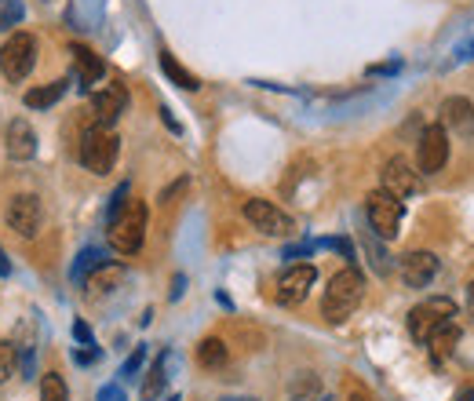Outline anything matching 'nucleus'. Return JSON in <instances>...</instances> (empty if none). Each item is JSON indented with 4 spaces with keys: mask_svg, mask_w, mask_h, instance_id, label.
I'll return each instance as SVG.
<instances>
[{
    "mask_svg": "<svg viewBox=\"0 0 474 401\" xmlns=\"http://www.w3.org/2000/svg\"><path fill=\"white\" fill-rule=\"evenodd\" d=\"M223 401H259V397H223Z\"/></svg>",
    "mask_w": 474,
    "mask_h": 401,
    "instance_id": "obj_42",
    "label": "nucleus"
},
{
    "mask_svg": "<svg viewBox=\"0 0 474 401\" xmlns=\"http://www.w3.org/2000/svg\"><path fill=\"white\" fill-rule=\"evenodd\" d=\"M125 281V266H117V263H102L88 281H85V289H88V299H95V296H106V292H113L117 285Z\"/></svg>",
    "mask_w": 474,
    "mask_h": 401,
    "instance_id": "obj_17",
    "label": "nucleus"
},
{
    "mask_svg": "<svg viewBox=\"0 0 474 401\" xmlns=\"http://www.w3.org/2000/svg\"><path fill=\"white\" fill-rule=\"evenodd\" d=\"M456 343H460V329H456V321H449V325H442L438 332L427 340V350H430L434 361H445L456 350Z\"/></svg>",
    "mask_w": 474,
    "mask_h": 401,
    "instance_id": "obj_19",
    "label": "nucleus"
},
{
    "mask_svg": "<svg viewBox=\"0 0 474 401\" xmlns=\"http://www.w3.org/2000/svg\"><path fill=\"white\" fill-rule=\"evenodd\" d=\"M314 252V245H292V249H285V259H299V256H310Z\"/></svg>",
    "mask_w": 474,
    "mask_h": 401,
    "instance_id": "obj_36",
    "label": "nucleus"
},
{
    "mask_svg": "<svg viewBox=\"0 0 474 401\" xmlns=\"http://www.w3.org/2000/svg\"><path fill=\"white\" fill-rule=\"evenodd\" d=\"M15 365H19V357H15V347L0 340V383L15 376Z\"/></svg>",
    "mask_w": 474,
    "mask_h": 401,
    "instance_id": "obj_27",
    "label": "nucleus"
},
{
    "mask_svg": "<svg viewBox=\"0 0 474 401\" xmlns=\"http://www.w3.org/2000/svg\"><path fill=\"white\" fill-rule=\"evenodd\" d=\"M322 245H325V249H336L343 259H354V245H350L347 237H329V241H322Z\"/></svg>",
    "mask_w": 474,
    "mask_h": 401,
    "instance_id": "obj_30",
    "label": "nucleus"
},
{
    "mask_svg": "<svg viewBox=\"0 0 474 401\" xmlns=\"http://www.w3.org/2000/svg\"><path fill=\"white\" fill-rule=\"evenodd\" d=\"M442 128L445 132H453V135H460V139H470L474 135V102L470 99H463V95H449L445 102H442Z\"/></svg>",
    "mask_w": 474,
    "mask_h": 401,
    "instance_id": "obj_12",
    "label": "nucleus"
},
{
    "mask_svg": "<svg viewBox=\"0 0 474 401\" xmlns=\"http://www.w3.org/2000/svg\"><path fill=\"white\" fill-rule=\"evenodd\" d=\"M183 285H186V281H183V274H179V277H176V289H172V299H179V296H183Z\"/></svg>",
    "mask_w": 474,
    "mask_h": 401,
    "instance_id": "obj_40",
    "label": "nucleus"
},
{
    "mask_svg": "<svg viewBox=\"0 0 474 401\" xmlns=\"http://www.w3.org/2000/svg\"><path fill=\"white\" fill-rule=\"evenodd\" d=\"M161 120H165V125H168V128H172V132H176V135H179V132H183V128H179V120H176V117H172V110H168V106H161Z\"/></svg>",
    "mask_w": 474,
    "mask_h": 401,
    "instance_id": "obj_37",
    "label": "nucleus"
},
{
    "mask_svg": "<svg viewBox=\"0 0 474 401\" xmlns=\"http://www.w3.org/2000/svg\"><path fill=\"white\" fill-rule=\"evenodd\" d=\"M434 274H438V256L434 252H409L402 259V281L409 289H427Z\"/></svg>",
    "mask_w": 474,
    "mask_h": 401,
    "instance_id": "obj_15",
    "label": "nucleus"
},
{
    "mask_svg": "<svg viewBox=\"0 0 474 401\" xmlns=\"http://www.w3.org/2000/svg\"><path fill=\"white\" fill-rule=\"evenodd\" d=\"M456 401H474V390H463V394H460Z\"/></svg>",
    "mask_w": 474,
    "mask_h": 401,
    "instance_id": "obj_41",
    "label": "nucleus"
},
{
    "mask_svg": "<svg viewBox=\"0 0 474 401\" xmlns=\"http://www.w3.org/2000/svg\"><path fill=\"white\" fill-rule=\"evenodd\" d=\"M92 110H95V120H99V125L110 128L113 120L128 110V92H125L121 85H106V88H99V92L92 95Z\"/></svg>",
    "mask_w": 474,
    "mask_h": 401,
    "instance_id": "obj_14",
    "label": "nucleus"
},
{
    "mask_svg": "<svg viewBox=\"0 0 474 401\" xmlns=\"http://www.w3.org/2000/svg\"><path fill=\"white\" fill-rule=\"evenodd\" d=\"M365 212H369L372 233L383 237V241H390L394 233H398V226H402L405 205H402V200L394 197V193H387V190H372V193L365 197Z\"/></svg>",
    "mask_w": 474,
    "mask_h": 401,
    "instance_id": "obj_5",
    "label": "nucleus"
},
{
    "mask_svg": "<svg viewBox=\"0 0 474 401\" xmlns=\"http://www.w3.org/2000/svg\"><path fill=\"white\" fill-rule=\"evenodd\" d=\"M102 263H110L102 249H85L81 256L73 259V266H69V277L77 281V285H85V281H88V277H92V274H95Z\"/></svg>",
    "mask_w": 474,
    "mask_h": 401,
    "instance_id": "obj_20",
    "label": "nucleus"
},
{
    "mask_svg": "<svg viewBox=\"0 0 474 401\" xmlns=\"http://www.w3.org/2000/svg\"><path fill=\"white\" fill-rule=\"evenodd\" d=\"M183 190H186V179H179V183H172V186H168V190L161 193V205H168V200H176V197H179Z\"/></svg>",
    "mask_w": 474,
    "mask_h": 401,
    "instance_id": "obj_34",
    "label": "nucleus"
},
{
    "mask_svg": "<svg viewBox=\"0 0 474 401\" xmlns=\"http://www.w3.org/2000/svg\"><path fill=\"white\" fill-rule=\"evenodd\" d=\"M37 62V40L29 33H12L0 45V73L8 80H22Z\"/></svg>",
    "mask_w": 474,
    "mask_h": 401,
    "instance_id": "obj_6",
    "label": "nucleus"
},
{
    "mask_svg": "<svg viewBox=\"0 0 474 401\" xmlns=\"http://www.w3.org/2000/svg\"><path fill=\"white\" fill-rule=\"evenodd\" d=\"M350 401H372V397H369V394H365L358 383H350Z\"/></svg>",
    "mask_w": 474,
    "mask_h": 401,
    "instance_id": "obj_38",
    "label": "nucleus"
},
{
    "mask_svg": "<svg viewBox=\"0 0 474 401\" xmlns=\"http://www.w3.org/2000/svg\"><path fill=\"white\" fill-rule=\"evenodd\" d=\"M95 357H99V350H77V354H73V361H77V365H92Z\"/></svg>",
    "mask_w": 474,
    "mask_h": 401,
    "instance_id": "obj_35",
    "label": "nucleus"
},
{
    "mask_svg": "<svg viewBox=\"0 0 474 401\" xmlns=\"http://www.w3.org/2000/svg\"><path fill=\"white\" fill-rule=\"evenodd\" d=\"M128 200H132V183H121V186L113 190V197H110V212H106V216H110V223L128 209Z\"/></svg>",
    "mask_w": 474,
    "mask_h": 401,
    "instance_id": "obj_26",
    "label": "nucleus"
},
{
    "mask_svg": "<svg viewBox=\"0 0 474 401\" xmlns=\"http://www.w3.org/2000/svg\"><path fill=\"white\" fill-rule=\"evenodd\" d=\"M22 15H26L22 0H0V33L12 29V26H19V22H22Z\"/></svg>",
    "mask_w": 474,
    "mask_h": 401,
    "instance_id": "obj_25",
    "label": "nucleus"
},
{
    "mask_svg": "<svg viewBox=\"0 0 474 401\" xmlns=\"http://www.w3.org/2000/svg\"><path fill=\"white\" fill-rule=\"evenodd\" d=\"M365 296V277L358 266H343L325 289V299H322V314L325 321H332V325H339V321H347L354 310H358Z\"/></svg>",
    "mask_w": 474,
    "mask_h": 401,
    "instance_id": "obj_1",
    "label": "nucleus"
},
{
    "mask_svg": "<svg viewBox=\"0 0 474 401\" xmlns=\"http://www.w3.org/2000/svg\"><path fill=\"white\" fill-rule=\"evenodd\" d=\"M467 296H470V307H474V281H470V289H467Z\"/></svg>",
    "mask_w": 474,
    "mask_h": 401,
    "instance_id": "obj_44",
    "label": "nucleus"
},
{
    "mask_svg": "<svg viewBox=\"0 0 474 401\" xmlns=\"http://www.w3.org/2000/svg\"><path fill=\"white\" fill-rule=\"evenodd\" d=\"M245 219L259 230V233H270V237H289L296 230L292 216H285L274 200H263V197H252L245 200Z\"/></svg>",
    "mask_w": 474,
    "mask_h": 401,
    "instance_id": "obj_8",
    "label": "nucleus"
},
{
    "mask_svg": "<svg viewBox=\"0 0 474 401\" xmlns=\"http://www.w3.org/2000/svg\"><path fill=\"white\" fill-rule=\"evenodd\" d=\"M453 317H456V303H453V299L430 296L427 303H420V307L409 310V336H413L416 343H427L442 325H449Z\"/></svg>",
    "mask_w": 474,
    "mask_h": 401,
    "instance_id": "obj_3",
    "label": "nucleus"
},
{
    "mask_svg": "<svg viewBox=\"0 0 474 401\" xmlns=\"http://www.w3.org/2000/svg\"><path fill=\"white\" fill-rule=\"evenodd\" d=\"M165 372H168V354H157V361H153L150 372H146V383H143V397H146V401H153L157 394L165 390V383H168Z\"/></svg>",
    "mask_w": 474,
    "mask_h": 401,
    "instance_id": "obj_23",
    "label": "nucleus"
},
{
    "mask_svg": "<svg viewBox=\"0 0 474 401\" xmlns=\"http://www.w3.org/2000/svg\"><path fill=\"white\" fill-rule=\"evenodd\" d=\"M449 160V132L442 125H430L420 132V143H416V165L423 176H434L442 172Z\"/></svg>",
    "mask_w": 474,
    "mask_h": 401,
    "instance_id": "obj_7",
    "label": "nucleus"
},
{
    "mask_svg": "<svg viewBox=\"0 0 474 401\" xmlns=\"http://www.w3.org/2000/svg\"><path fill=\"white\" fill-rule=\"evenodd\" d=\"M161 70H165V77L172 80V85H179V88H186V92H197V88H201V80H197L186 66H179L172 52H161Z\"/></svg>",
    "mask_w": 474,
    "mask_h": 401,
    "instance_id": "obj_22",
    "label": "nucleus"
},
{
    "mask_svg": "<svg viewBox=\"0 0 474 401\" xmlns=\"http://www.w3.org/2000/svg\"><path fill=\"white\" fill-rule=\"evenodd\" d=\"M12 274V263H8V256H4V249H0V277H8Z\"/></svg>",
    "mask_w": 474,
    "mask_h": 401,
    "instance_id": "obj_39",
    "label": "nucleus"
},
{
    "mask_svg": "<svg viewBox=\"0 0 474 401\" xmlns=\"http://www.w3.org/2000/svg\"><path fill=\"white\" fill-rule=\"evenodd\" d=\"M8 226L22 237H33L37 230H41V200H37L33 193H19L8 200Z\"/></svg>",
    "mask_w": 474,
    "mask_h": 401,
    "instance_id": "obj_11",
    "label": "nucleus"
},
{
    "mask_svg": "<svg viewBox=\"0 0 474 401\" xmlns=\"http://www.w3.org/2000/svg\"><path fill=\"white\" fill-rule=\"evenodd\" d=\"M41 401H69V390H66V383H62L59 372H48L41 380Z\"/></svg>",
    "mask_w": 474,
    "mask_h": 401,
    "instance_id": "obj_24",
    "label": "nucleus"
},
{
    "mask_svg": "<svg viewBox=\"0 0 474 401\" xmlns=\"http://www.w3.org/2000/svg\"><path fill=\"white\" fill-rule=\"evenodd\" d=\"M69 59H73V73H77V85L85 92H95V85L106 77L102 59L88 48V45H69Z\"/></svg>",
    "mask_w": 474,
    "mask_h": 401,
    "instance_id": "obj_13",
    "label": "nucleus"
},
{
    "mask_svg": "<svg viewBox=\"0 0 474 401\" xmlns=\"http://www.w3.org/2000/svg\"><path fill=\"white\" fill-rule=\"evenodd\" d=\"M226 357H230V350L219 336H208V340L197 343V361H201V369H223Z\"/></svg>",
    "mask_w": 474,
    "mask_h": 401,
    "instance_id": "obj_21",
    "label": "nucleus"
},
{
    "mask_svg": "<svg viewBox=\"0 0 474 401\" xmlns=\"http://www.w3.org/2000/svg\"><path fill=\"white\" fill-rule=\"evenodd\" d=\"M73 336H77V343H85V347H92V329L85 325V321H77V325H73Z\"/></svg>",
    "mask_w": 474,
    "mask_h": 401,
    "instance_id": "obj_32",
    "label": "nucleus"
},
{
    "mask_svg": "<svg viewBox=\"0 0 474 401\" xmlns=\"http://www.w3.org/2000/svg\"><path fill=\"white\" fill-rule=\"evenodd\" d=\"M66 88H69V80H52V85H41V88H33V92H26V106L29 110H48V106H55L62 95H66Z\"/></svg>",
    "mask_w": 474,
    "mask_h": 401,
    "instance_id": "obj_18",
    "label": "nucleus"
},
{
    "mask_svg": "<svg viewBox=\"0 0 474 401\" xmlns=\"http://www.w3.org/2000/svg\"><path fill=\"white\" fill-rule=\"evenodd\" d=\"M365 249H369V259H372V266H376V274H387L390 270V263H387V256H383V249L372 241V233L365 237Z\"/></svg>",
    "mask_w": 474,
    "mask_h": 401,
    "instance_id": "obj_28",
    "label": "nucleus"
},
{
    "mask_svg": "<svg viewBox=\"0 0 474 401\" xmlns=\"http://www.w3.org/2000/svg\"><path fill=\"white\" fill-rule=\"evenodd\" d=\"M117 150H121V146H117V135L110 128L95 125V128H88L81 135V165L88 172H95V176H106L117 165Z\"/></svg>",
    "mask_w": 474,
    "mask_h": 401,
    "instance_id": "obj_4",
    "label": "nucleus"
},
{
    "mask_svg": "<svg viewBox=\"0 0 474 401\" xmlns=\"http://www.w3.org/2000/svg\"><path fill=\"white\" fill-rule=\"evenodd\" d=\"M314 281H318V270H314L310 263H292L282 277H278V303L282 307H299L306 296H310V289H314Z\"/></svg>",
    "mask_w": 474,
    "mask_h": 401,
    "instance_id": "obj_9",
    "label": "nucleus"
},
{
    "mask_svg": "<svg viewBox=\"0 0 474 401\" xmlns=\"http://www.w3.org/2000/svg\"><path fill=\"white\" fill-rule=\"evenodd\" d=\"M4 150H8L12 160H29V157L37 153V135H33V128L26 125L22 117L8 125V132H4Z\"/></svg>",
    "mask_w": 474,
    "mask_h": 401,
    "instance_id": "obj_16",
    "label": "nucleus"
},
{
    "mask_svg": "<svg viewBox=\"0 0 474 401\" xmlns=\"http://www.w3.org/2000/svg\"><path fill=\"white\" fill-rule=\"evenodd\" d=\"M143 361H146V347H135V350H132V357L121 365V376H125V380H132V376L143 369Z\"/></svg>",
    "mask_w": 474,
    "mask_h": 401,
    "instance_id": "obj_29",
    "label": "nucleus"
},
{
    "mask_svg": "<svg viewBox=\"0 0 474 401\" xmlns=\"http://www.w3.org/2000/svg\"><path fill=\"white\" fill-rule=\"evenodd\" d=\"M146 241V205L143 200H128V209L110 223V249L121 256H135Z\"/></svg>",
    "mask_w": 474,
    "mask_h": 401,
    "instance_id": "obj_2",
    "label": "nucleus"
},
{
    "mask_svg": "<svg viewBox=\"0 0 474 401\" xmlns=\"http://www.w3.org/2000/svg\"><path fill=\"white\" fill-rule=\"evenodd\" d=\"M463 59H474V45H470V48H463Z\"/></svg>",
    "mask_w": 474,
    "mask_h": 401,
    "instance_id": "obj_43",
    "label": "nucleus"
},
{
    "mask_svg": "<svg viewBox=\"0 0 474 401\" xmlns=\"http://www.w3.org/2000/svg\"><path fill=\"white\" fill-rule=\"evenodd\" d=\"M380 190H387V193H394L398 200H405V197H413L416 190H420V179H416V172L409 168V160L405 157H390L387 165H383V172H380Z\"/></svg>",
    "mask_w": 474,
    "mask_h": 401,
    "instance_id": "obj_10",
    "label": "nucleus"
},
{
    "mask_svg": "<svg viewBox=\"0 0 474 401\" xmlns=\"http://www.w3.org/2000/svg\"><path fill=\"white\" fill-rule=\"evenodd\" d=\"M398 70H402V62H398V59H394V62H383V66H372L369 73H372V77H390V73H398Z\"/></svg>",
    "mask_w": 474,
    "mask_h": 401,
    "instance_id": "obj_33",
    "label": "nucleus"
},
{
    "mask_svg": "<svg viewBox=\"0 0 474 401\" xmlns=\"http://www.w3.org/2000/svg\"><path fill=\"white\" fill-rule=\"evenodd\" d=\"M99 401H128V397H125V390L117 387V383H106V387L99 390Z\"/></svg>",
    "mask_w": 474,
    "mask_h": 401,
    "instance_id": "obj_31",
    "label": "nucleus"
},
{
    "mask_svg": "<svg viewBox=\"0 0 474 401\" xmlns=\"http://www.w3.org/2000/svg\"><path fill=\"white\" fill-rule=\"evenodd\" d=\"M165 401H179V397H176V394H172V397H165Z\"/></svg>",
    "mask_w": 474,
    "mask_h": 401,
    "instance_id": "obj_45",
    "label": "nucleus"
}]
</instances>
